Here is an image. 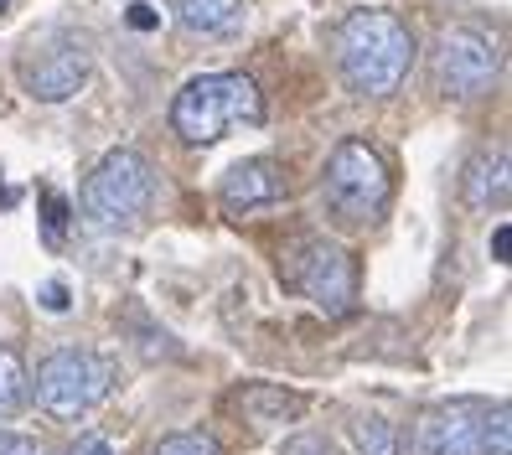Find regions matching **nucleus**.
<instances>
[{
  "instance_id": "ddd939ff",
  "label": "nucleus",
  "mask_w": 512,
  "mask_h": 455,
  "mask_svg": "<svg viewBox=\"0 0 512 455\" xmlns=\"http://www.w3.org/2000/svg\"><path fill=\"white\" fill-rule=\"evenodd\" d=\"M244 409L254 424H290L306 414V399L285 393V388H269V383H254V388H244Z\"/></svg>"
},
{
  "instance_id": "423d86ee",
  "label": "nucleus",
  "mask_w": 512,
  "mask_h": 455,
  "mask_svg": "<svg viewBox=\"0 0 512 455\" xmlns=\"http://www.w3.org/2000/svg\"><path fill=\"white\" fill-rule=\"evenodd\" d=\"M502 78V47L487 26H471V21H456L440 32V47H435V83L440 94L450 99H481L492 94Z\"/></svg>"
},
{
  "instance_id": "1a4fd4ad",
  "label": "nucleus",
  "mask_w": 512,
  "mask_h": 455,
  "mask_svg": "<svg viewBox=\"0 0 512 455\" xmlns=\"http://www.w3.org/2000/svg\"><path fill=\"white\" fill-rule=\"evenodd\" d=\"M481 414H487L481 399H456V404L430 409L419 419V455H476Z\"/></svg>"
},
{
  "instance_id": "f3484780",
  "label": "nucleus",
  "mask_w": 512,
  "mask_h": 455,
  "mask_svg": "<svg viewBox=\"0 0 512 455\" xmlns=\"http://www.w3.org/2000/svg\"><path fill=\"white\" fill-rule=\"evenodd\" d=\"M156 455H223L213 435H202V430H182V435H166L156 445Z\"/></svg>"
},
{
  "instance_id": "dca6fc26",
  "label": "nucleus",
  "mask_w": 512,
  "mask_h": 455,
  "mask_svg": "<svg viewBox=\"0 0 512 455\" xmlns=\"http://www.w3.org/2000/svg\"><path fill=\"white\" fill-rule=\"evenodd\" d=\"M476 455H512V414H507V404H487Z\"/></svg>"
},
{
  "instance_id": "6e6552de",
  "label": "nucleus",
  "mask_w": 512,
  "mask_h": 455,
  "mask_svg": "<svg viewBox=\"0 0 512 455\" xmlns=\"http://www.w3.org/2000/svg\"><path fill=\"white\" fill-rule=\"evenodd\" d=\"M88 68H94V57H88L83 42H73V37L42 42L37 52L21 57V88L37 104H63L88 83Z\"/></svg>"
},
{
  "instance_id": "20e7f679",
  "label": "nucleus",
  "mask_w": 512,
  "mask_h": 455,
  "mask_svg": "<svg viewBox=\"0 0 512 455\" xmlns=\"http://www.w3.org/2000/svg\"><path fill=\"white\" fill-rule=\"evenodd\" d=\"M114 362L94 347H57L42 357V368L32 378V399L47 419H83L88 409H99L114 393Z\"/></svg>"
},
{
  "instance_id": "7ed1b4c3",
  "label": "nucleus",
  "mask_w": 512,
  "mask_h": 455,
  "mask_svg": "<svg viewBox=\"0 0 512 455\" xmlns=\"http://www.w3.org/2000/svg\"><path fill=\"white\" fill-rule=\"evenodd\" d=\"M321 197H326V207H331V218H337V223L368 228L378 212L388 207V197H394V176H388L383 150L368 145V140H342L326 156Z\"/></svg>"
},
{
  "instance_id": "b1692460",
  "label": "nucleus",
  "mask_w": 512,
  "mask_h": 455,
  "mask_svg": "<svg viewBox=\"0 0 512 455\" xmlns=\"http://www.w3.org/2000/svg\"><path fill=\"white\" fill-rule=\"evenodd\" d=\"M507 249H512V228L502 223V228L492 233V259H497V264H507Z\"/></svg>"
},
{
  "instance_id": "5701e85b",
  "label": "nucleus",
  "mask_w": 512,
  "mask_h": 455,
  "mask_svg": "<svg viewBox=\"0 0 512 455\" xmlns=\"http://www.w3.org/2000/svg\"><path fill=\"white\" fill-rule=\"evenodd\" d=\"M68 455H114V445H109L104 435H83V440H78Z\"/></svg>"
},
{
  "instance_id": "4468645a",
  "label": "nucleus",
  "mask_w": 512,
  "mask_h": 455,
  "mask_svg": "<svg viewBox=\"0 0 512 455\" xmlns=\"http://www.w3.org/2000/svg\"><path fill=\"white\" fill-rule=\"evenodd\" d=\"M26 404H32V373H26V362L16 347L0 342V419L21 414Z\"/></svg>"
},
{
  "instance_id": "393cba45",
  "label": "nucleus",
  "mask_w": 512,
  "mask_h": 455,
  "mask_svg": "<svg viewBox=\"0 0 512 455\" xmlns=\"http://www.w3.org/2000/svg\"><path fill=\"white\" fill-rule=\"evenodd\" d=\"M6 6H11V0H0V16H6Z\"/></svg>"
},
{
  "instance_id": "f03ea898",
  "label": "nucleus",
  "mask_w": 512,
  "mask_h": 455,
  "mask_svg": "<svg viewBox=\"0 0 512 455\" xmlns=\"http://www.w3.org/2000/svg\"><path fill=\"white\" fill-rule=\"evenodd\" d=\"M254 125H264V94L249 73H197L171 99V130L192 150H207L223 135Z\"/></svg>"
},
{
  "instance_id": "39448f33",
  "label": "nucleus",
  "mask_w": 512,
  "mask_h": 455,
  "mask_svg": "<svg viewBox=\"0 0 512 455\" xmlns=\"http://www.w3.org/2000/svg\"><path fill=\"white\" fill-rule=\"evenodd\" d=\"M150 202H156V171L135 145L109 150L78 192V207L94 228H130L150 212Z\"/></svg>"
},
{
  "instance_id": "a211bd4d",
  "label": "nucleus",
  "mask_w": 512,
  "mask_h": 455,
  "mask_svg": "<svg viewBox=\"0 0 512 455\" xmlns=\"http://www.w3.org/2000/svg\"><path fill=\"white\" fill-rule=\"evenodd\" d=\"M42 223H47V249H63V223H68V197L63 192H42Z\"/></svg>"
},
{
  "instance_id": "0eeeda50",
  "label": "nucleus",
  "mask_w": 512,
  "mask_h": 455,
  "mask_svg": "<svg viewBox=\"0 0 512 455\" xmlns=\"http://www.w3.org/2000/svg\"><path fill=\"white\" fill-rule=\"evenodd\" d=\"M295 285H300V295H311V306H321L326 316H347L357 306V264L342 244H326V238L306 244V254L295 264Z\"/></svg>"
},
{
  "instance_id": "aec40b11",
  "label": "nucleus",
  "mask_w": 512,
  "mask_h": 455,
  "mask_svg": "<svg viewBox=\"0 0 512 455\" xmlns=\"http://www.w3.org/2000/svg\"><path fill=\"white\" fill-rule=\"evenodd\" d=\"M125 21L135 26V32H156V26H161V11H156V6H145V0H135V6L125 11Z\"/></svg>"
},
{
  "instance_id": "412c9836",
  "label": "nucleus",
  "mask_w": 512,
  "mask_h": 455,
  "mask_svg": "<svg viewBox=\"0 0 512 455\" xmlns=\"http://www.w3.org/2000/svg\"><path fill=\"white\" fill-rule=\"evenodd\" d=\"M42 306L63 316V311L73 306V300H68V285H63V280H47V285H42Z\"/></svg>"
},
{
  "instance_id": "2eb2a0df",
  "label": "nucleus",
  "mask_w": 512,
  "mask_h": 455,
  "mask_svg": "<svg viewBox=\"0 0 512 455\" xmlns=\"http://www.w3.org/2000/svg\"><path fill=\"white\" fill-rule=\"evenodd\" d=\"M347 435H352L357 455H399V430L378 414H357Z\"/></svg>"
},
{
  "instance_id": "9b49d317",
  "label": "nucleus",
  "mask_w": 512,
  "mask_h": 455,
  "mask_svg": "<svg viewBox=\"0 0 512 455\" xmlns=\"http://www.w3.org/2000/svg\"><path fill=\"white\" fill-rule=\"evenodd\" d=\"M507 187H512V176H507V145L476 150V156L466 161V171H461V197H466V207H476V212L502 207V202H507Z\"/></svg>"
},
{
  "instance_id": "f257e3e1",
  "label": "nucleus",
  "mask_w": 512,
  "mask_h": 455,
  "mask_svg": "<svg viewBox=\"0 0 512 455\" xmlns=\"http://www.w3.org/2000/svg\"><path fill=\"white\" fill-rule=\"evenodd\" d=\"M337 68L352 94L388 99L414 68V32L394 11H378V6L352 11L337 26Z\"/></svg>"
},
{
  "instance_id": "9d476101",
  "label": "nucleus",
  "mask_w": 512,
  "mask_h": 455,
  "mask_svg": "<svg viewBox=\"0 0 512 455\" xmlns=\"http://www.w3.org/2000/svg\"><path fill=\"white\" fill-rule=\"evenodd\" d=\"M285 197V176L280 166L269 156H249L228 166V176L218 181V202L223 212H233V218H244V212H259V207H275Z\"/></svg>"
},
{
  "instance_id": "f8f14e48",
  "label": "nucleus",
  "mask_w": 512,
  "mask_h": 455,
  "mask_svg": "<svg viewBox=\"0 0 512 455\" xmlns=\"http://www.w3.org/2000/svg\"><path fill=\"white\" fill-rule=\"evenodd\" d=\"M171 16L192 37H233L244 26V0H171Z\"/></svg>"
},
{
  "instance_id": "6ab92c4d",
  "label": "nucleus",
  "mask_w": 512,
  "mask_h": 455,
  "mask_svg": "<svg viewBox=\"0 0 512 455\" xmlns=\"http://www.w3.org/2000/svg\"><path fill=\"white\" fill-rule=\"evenodd\" d=\"M280 455H337V450H331V440H321V435H295V440H285Z\"/></svg>"
},
{
  "instance_id": "4be33fe9",
  "label": "nucleus",
  "mask_w": 512,
  "mask_h": 455,
  "mask_svg": "<svg viewBox=\"0 0 512 455\" xmlns=\"http://www.w3.org/2000/svg\"><path fill=\"white\" fill-rule=\"evenodd\" d=\"M0 455H37V440H26V435H6V430H0Z\"/></svg>"
}]
</instances>
